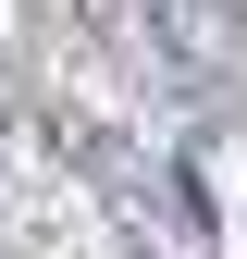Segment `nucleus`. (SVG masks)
Listing matches in <instances>:
<instances>
[{
    "mask_svg": "<svg viewBox=\"0 0 247 259\" xmlns=\"http://www.w3.org/2000/svg\"><path fill=\"white\" fill-rule=\"evenodd\" d=\"M161 50L185 74H235L247 62V0H161Z\"/></svg>",
    "mask_w": 247,
    "mask_h": 259,
    "instance_id": "f257e3e1",
    "label": "nucleus"
}]
</instances>
